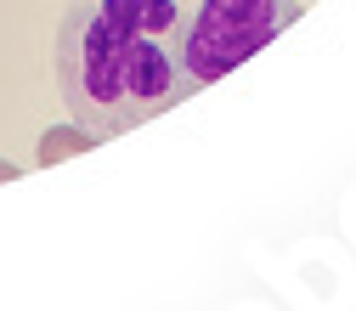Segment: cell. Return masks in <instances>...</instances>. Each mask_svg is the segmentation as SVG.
Listing matches in <instances>:
<instances>
[{
  "label": "cell",
  "mask_w": 356,
  "mask_h": 311,
  "mask_svg": "<svg viewBox=\"0 0 356 311\" xmlns=\"http://www.w3.org/2000/svg\"><path fill=\"white\" fill-rule=\"evenodd\" d=\"M181 0H68L51 46L68 119L113 142L181 108L193 97L181 74Z\"/></svg>",
  "instance_id": "obj_1"
},
{
  "label": "cell",
  "mask_w": 356,
  "mask_h": 311,
  "mask_svg": "<svg viewBox=\"0 0 356 311\" xmlns=\"http://www.w3.org/2000/svg\"><path fill=\"white\" fill-rule=\"evenodd\" d=\"M300 0H198L181 23V74L193 97L220 74H232L254 51H266L283 29L300 23Z\"/></svg>",
  "instance_id": "obj_2"
},
{
  "label": "cell",
  "mask_w": 356,
  "mask_h": 311,
  "mask_svg": "<svg viewBox=\"0 0 356 311\" xmlns=\"http://www.w3.org/2000/svg\"><path fill=\"white\" fill-rule=\"evenodd\" d=\"M85 147H97V136H91L85 125H57V130H46V136H40V164H57V159L85 153Z\"/></svg>",
  "instance_id": "obj_3"
},
{
  "label": "cell",
  "mask_w": 356,
  "mask_h": 311,
  "mask_svg": "<svg viewBox=\"0 0 356 311\" xmlns=\"http://www.w3.org/2000/svg\"><path fill=\"white\" fill-rule=\"evenodd\" d=\"M12 175H17V164H12V159H0V182H12Z\"/></svg>",
  "instance_id": "obj_4"
}]
</instances>
